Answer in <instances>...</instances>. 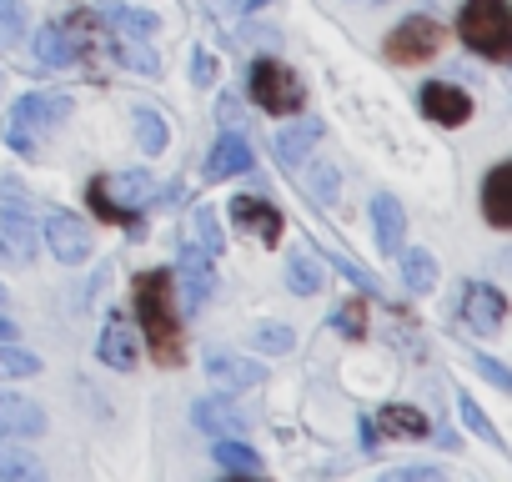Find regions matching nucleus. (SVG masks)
I'll return each mask as SVG.
<instances>
[{"label": "nucleus", "instance_id": "nucleus-1", "mask_svg": "<svg viewBox=\"0 0 512 482\" xmlns=\"http://www.w3.org/2000/svg\"><path fill=\"white\" fill-rule=\"evenodd\" d=\"M136 312L151 337V362L176 367L181 362V322H176V277L171 272H146L136 277Z\"/></svg>", "mask_w": 512, "mask_h": 482}, {"label": "nucleus", "instance_id": "nucleus-2", "mask_svg": "<svg viewBox=\"0 0 512 482\" xmlns=\"http://www.w3.org/2000/svg\"><path fill=\"white\" fill-rule=\"evenodd\" d=\"M71 116V96H46V91H31L21 101H11V116H6V141L16 151H36L61 121Z\"/></svg>", "mask_w": 512, "mask_h": 482}, {"label": "nucleus", "instance_id": "nucleus-3", "mask_svg": "<svg viewBox=\"0 0 512 482\" xmlns=\"http://www.w3.org/2000/svg\"><path fill=\"white\" fill-rule=\"evenodd\" d=\"M457 31H462V41L477 56L502 61L512 51V11H507V0H467L462 16H457Z\"/></svg>", "mask_w": 512, "mask_h": 482}, {"label": "nucleus", "instance_id": "nucleus-4", "mask_svg": "<svg viewBox=\"0 0 512 482\" xmlns=\"http://www.w3.org/2000/svg\"><path fill=\"white\" fill-rule=\"evenodd\" d=\"M91 201L106 221L126 226L151 206V176L146 171H116V176H96L91 181Z\"/></svg>", "mask_w": 512, "mask_h": 482}, {"label": "nucleus", "instance_id": "nucleus-5", "mask_svg": "<svg viewBox=\"0 0 512 482\" xmlns=\"http://www.w3.org/2000/svg\"><path fill=\"white\" fill-rule=\"evenodd\" d=\"M251 101L262 106L267 116H292L307 106V86L297 81V71H287L282 61H256L251 66Z\"/></svg>", "mask_w": 512, "mask_h": 482}, {"label": "nucleus", "instance_id": "nucleus-6", "mask_svg": "<svg viewBox=\"0 0 512 482\" xmlns=\"http://www.w3.org/2000/svg\"><path fill=\"white\" fill-rule=\"evenodd\" d=\"M437 46H442V26L432 16H407L402 26L387 31V61L397 66H422L437 56Z\"/></svg>", "mask_w": 512, "mask_h": 482}, {"label": "nucleus", "instance_id": "nucleus-7", "mask_svg": "<svg viewBox=\"0 0 512 482\" xmlns=\"http://www.w3.org/2000/svg\"><path fill=\"white\" fill-rule=\"evenodd\" d=\"M61 31H66V41H71L76 66H86V71H106L116 31H111L96 11H76V16H71V26H61Z\"/></svg>", "mask_w": 512, "mask_h": 482}, {"label": "nucleus", "instance_id": "nucleus-8", "mask_svg": "<svg viewBox=\"0 0 512 482\" xmlns=\"http://www.w3.org/2000/svg\"><path fill=\"white\" fill-rule=\"evenodd\" d=\"M462 322L477 332V337H497L502 322H507V297L487 282H467L462 292Z\"/></svg>", "mask_w": 512, "mask_h": 482}, {"label": "nucleus", "instance_id": "nucleus-9", "mask_svg": "<svg viewBox=\"0 0 512 482\" xmlns=\"http://www.w3.org/2000/svg\"><path fill=\"white\" fill-rule=\"evenodd\" d=\"M46 247H51L66 267H81V262L91 257V231H86V221H81V216L56 211V216L46 221Z\"/></svg>", "mask_w": 512, "mask_h": 482}, {"label": "nucleus", "instance_id": "nucleus-10", "mask_svg": "<svg viewBox=\"0 0 512 482\" xmlns=\"http://www.w3.org/2000/svg\"><path fill=\"white\" fill-rule=\"evenodd\" d=\"M206 377H211L221 392H251V387H262V382H267V367L211 347V352H206Z\"/></svg>", "mask_w": 512, "mask_h": 482}, {"label": "nucleus", "instance_id": "nucleus-11", "mask_svg": "<svg viewBox=\"0 0 512 482\" xmlns=\"http://www.w3.org/2000/svg\"><path fill=\"white\" fill-rule=\"evenodd\" d=\"M96 357L111 367V372H136L141 367V342H136V332H131V322H121V317H111L106 327H101V342H96Z\"/></svg>", "mask_w": 512, "mask_h": 482}, {"label": "nucleus", "instance_id": "nucleus-12", "mask_svg": "<svg viewBox=\"0 0 512 482\" xmlns=\"http://www.w3.org/2000/svg\"><path fill=\"white\" fill-rule=\"evenodd\" d=\"M422 111L437 121V126H462L472 116V96L452 81H427L422 86Z\"/></svg>", "mask_w": 512, "mask_h": 482}, {"label": "nucleus", "instance_id": "nucleus-13", "mask_svg": "<svg viewBox=\"0 0 512 482\" xmlns=\"http://www.w3.org/2000/svg\"><path fill=\"white\" fill-rule=\"evenodd\" d=\"M231 226L262 236V241H277L282 236V211L272 201H262V196H236L231 201Z\"/></svg>", "mask_w": 512, "mask_h": 482}, {"label": "nucleus", "instance_id": "nucleus-14", "mask_svg": "<svg viewBox=\"0 0 512 482\" xmlns=\"http://www.w3.org/2000/svg\"><path fill=\"white\" fill-rule=\"evenodd\" d=\"M116 36H131V41H151L161 31V16L156 11H141V6H126V0H106V6L96 11Z\"/></svg>", "mask_w": 512, "mask_h": 482}, {"label": "nucleus", "instance_id": "nucleus-15", "mask_svg": "<svg viewBox=\"0 0 512 482\" xmlns=\"http://www.w3.org/2000/svg\"><path fill=\"white\" fill-rule=\"evenodd\" d=\"M0 247H6V257H11V262H31V257H36L41 231L31 226V216H26L21 206L0 211Z\"/></svg>", "mask_w": 512, "mask_h": 482}, {"label": "nucleus", "instance_id": "nucleus-16", "mask_svg": "<svg viewBox=\"0 0 512 482\" xmlns=\"http://www.w3.org/2000/svg\"><path fill=\"white\" fill-rule=\"evenodd\" d=\"M256 161H251V146H246V136H236V131H226L216 146H211V156H206V176L211 181H231V176H246Z\"/></svg>", "mask_w": 512, "mask_h": 482}, {"label": "nucleus", "instance_id": "nucleus-17", "mask_svg": "<svg viewBox=\"0 0 512 482\" xmlns=\"http://www.w3.org/2000/svg\"><path fill=\"white\" fill-rule=\"evenodd\" d=\"M46 432V412L16 392H0V437H41Z\"/></svg>", "mask_w": 512, "mask_h": 482}, {"label": "nucleus", "instance_id": "nucleus-18", "mask_svg": "<svg viewBox=\"0 0 512 482\" xmlns=\"http://www.w3.org/2000/svg\"><path fill=\"white\" fill-rule=\"evenodd\" d=\"M191 422H196L201 432H211V437H241V432H246V417H241L226 397H201V402L191 407Z\"/></svg>", "mask_w": 512, "mask_h": 482}, {"label": "nucleus", "instance_id": "nucleus-19", "mask_svg": "<svg viewBox=\"0 0 512 482\" xmlns=\"http://www.w3.org/2000/svg\"><path fill=\"white\" fill-rule=\"evenodd\" d=\"M482 216L492 226H512V166H492L482 186Z\"/></svg>", "mask_w": 512, "mask_h": 482}, {"label": "nucleus", "instance_id": "nucleus-20", "mask_svg": "<svg viewBox=\"0 0 512 482\" xmlns=\"http://www.w3.org/2000/svg\"><path fill=\"white\" fill-rule=\"evenodd\" d=\"M372 221H377V247L392 257L402 241H407V211L392 196H372Z\"/></svg>", "mask_w": 512, "mask_h": 482}, {"label": "nucleus", "instance_id": "nucleus-21", "mask_svg": "<svg viewBox=\"0 0 512 482\" xmlns=\"http://www.w3.org/2000/svg\"><path fill=\"white\" fill-rule=\"evenodd\" d=\"M397 257H402V282H407V292H432L437 287V257L427 252V247H397Z\"/></svg>", "mask_w": 512, "mask_h": 482}, {"label": "nucleus", "instance_id": "nucleus-22", "mask_svg": "<svg viewBox=\"0 0 512 482\" xmlns=\"http://www.w3.org/2000/svg\"><path fill=\"white\" fill-rule=\"evenodd\" d=\"M181 287H186V302H191V307H201V302L211 297V287H216L211 262H206L196 247H181Z\"/></svg>", "mask_w": 512, "mask_h": 482}, {"label": "nucleus", "instance_id": "nucleus-23", "mask_svg": "<svg viewBox=\"0 0 512 482\" xmlns=\"http://www.w3.org/2000/svg\"><path fill=\"white\" fill-rule=\"evenodd\" d=\"M317 136H322V126H317V121H297L292 131H277V156H282V166H287V171H297Z\"/></svg>", "mask_w": 512, "mask_h": 482}, {"label": "nucleus", "instance_id": "nucleus-24", "mask_svg": "<svg viewBox=\"0 0 512 482\" xmlns=\"http://www.w3.org/2000/svg\"><path fill=\"white\" fill-rule=\"evenodd\" d=\"M0 482H46V467L26 447H0Z\"/></svg>", "mask_w": 512, "mask_h": 482}, {"label": "nucleus", "instance_id": "nucleus-25", "mask_svg": "<svg viewBox=\"0 0 512 482\" xmlns=\"http://www.w3.org/2000/svg\"><path fill=\"white\" fill-rule=\"evenodd\" d=\"M111 61H121V66H131L141 76H156L161 71V56L151 51V41H131V36H116L111 41Z\"/></svg>", "mask_w": 512, "mask_h": 482}, {"label": "nucleus", "instance_id": "nucleus-26", "mask_svg": "<svg viewBox=\"0 0 512 482\" xmlns=\"http://www.w3.org/2000/svg\"><path fill=\"white\" fill-rule=\"evenodd\" d=\"M287 287H292L297 297H317V292H322V257L297 252V257L287 262Z\"/></svg>", "mask_w": 512, "mask_h": 482}, {"label": "nucleus", "instance_id": "nucleus-27", "mask_svg": "<svg viewBox=\"0 0 512 482\" xmlns=\"http://www.w3.org/2000/svg\"><path fill=\"white\" fill-rule=\"evenodd\" d=\"M382 432H387V437H427V432H432V422H427L417 407L392 402V407L382 412Z\"/></svg>", "mask_w": 512, "mask_h": 482}, {"label": "nucleus", "instance_id": "nucleus-28", "mask_svg": "<svg viewBox=\"0 0 512 482\" xmlns=\"http://www.w3.org/2000/svg\"><path fill=\"white\" fill-rule=\"evenodd\" d=\"M191 226H196V241H186V247H196L206 262L221 257V226H216V211L211 206H196L191 211Z\"/></svg>", "mask_w": 512, "mask_h": 482}, {"label": "nucleus", "instance_id": "nucleus-29", "mask_svg": "<svg viewBox=\"0 0 512 482\" xmlns=\"http://www.w3.org/2000/svg\"><path fill=\"white\" fill-rule=\"evenodd\" d=\"M216 462L226 467V472H262V457H256L241 437H216Z\"/></svg>", "mask_w": 512, "mask_h": 482}, {"label": "nucleus", "instance_id": "nucleus-30", "mask_svg": "<svg viewBox=\"0 0 512 482\" xmlns=\"http://www.w3.org/2000/svg\"><path fill=\"white\" fill-rule=\"evenodd\" d=\"M36 56L46 61V66H76V56H71V41H66V31L61 26H41L36 31Z\"/></svg>", "mask_w": 512, "mask_h": 482}, {"label": "nucleus", "instance_id": "nucleus-31", "mask_svg": "<svg viewBox=\"0 0 512 482\" xmlns=\"http://www.w3.org/2000/svg\"><path fill=\"white\" fill-rule=\"evenodd\" d=\"M136 146H141L146 156H161V151H166V121H161V111L136 106Z\"/></svg>", "mask_w": 512, "mask_h": 482}, {"label": "nucleus", "instance_id": "nucleus-32", "mask_svg": "<svg viewBox=\"0 0 512 482\" xmlns=\"http://www.w3.org/2000/svg\"><path fill=\"white\" fill-rule=\"evenodd\" d=\"M36 372H41V357L36 352L0 342V382H21V377H36Z\"/></svg>", "mask_w": 512, "mask_h": 482}, {"label": "nucleus", "instance_id": "nucleus-33", "mask_svg": "<svg viewBox=\"0 0 512 482\" xmlns=\"http://www.w3.org/2000/svg\"><path fill=\"white\" fill-rule=\"evenodd\" d=\"M26 41V6L21 0H0V46L16 51Z\"/></svg>", "mask_w": 512, "mask_h": 482}, {"label": "nucleus", "instance_id": "nucleus-34", "mask_svg": "<svg viewBox=\"0 0 512 482\" xmlns=\"http://www.w3.org/2000/svg\"><path fill=\"white\" fill-rule=\"evenodd\" d=\"M457 412H462V422H467V432H477L482 442H492V447H502V432L487 422V412L472 402V392H457Z\"/></svg>", "mask_w": 512, "mask_h": 482}, {"label": "nucleus", "instance_id": "nucleus-35", "mask_svg": "<svg viewBox=\"0 0 512 482\" xmlns=\"http://www.w3.org/2000/svg\"><path fill=\"white\" fill-rule=\"evenodd\" d=\"M322 257H327V262H332V267H337V272H342L347 282H357L362 292H372V297H382V282H377V277H372V272H367L362 262H352V257H342V252H322Z\"/></svg>", "mask_w": 512, "mask_h": 482}, {"label": "nucleus", "instance_id": "nucleus-36", "mask_svg": "<svg viewBox=\"0 0 512 482\" xmlns=\"http://www.w3.org/2000/svg\"><path fill=\"white\" fill-rule=\"evenodd\" d=\"M337 191H342L337 166H332V161H312V196H317L322 206H332V201H337Z\"/></svg>", "mask_w": 512, "mask_h": 482}, {"label": "nucleus", "instance_id": "nucleus-37", "mask_svg": "<svg viewBox=\"0 0 512 482\" xmlns=\"http://www.w3.org/2000/svg\"><path fill=\"white\" fill-rule=\"evenodd\" d=\"M332 322H337V332H342V337H352V342H362V337H367V307H362V302H342Z\"/></svg>", "mask_w": 512, "mask_h": 482}, {"label": "nucleus", "instance_id": "nucleus-38", "mask_svg": "<svg viewBox=\"0 0 512 482\" xmlns=\"http://www.w3.org/2000/svg\"><path fill=\"white\" fill-rule=\"evenodd\" d=\"M256 347H262V352H292L297 347V337H292V327H262V332H256Z\"/></svg>", "mask_w": 512, "mask_h": 482}, {"label": "nucleus", "instance_id": "nucleus-39", "mask_svg": "<svg viewBox=\"0 0 512 482\" xmlns=\"http://www.w3.org/2000/svg\"><path fill=\"white\" fill-rule=\"evenodd\" d=\"M377 482H447L437 467H392V472H382Z\"/></svg>", "mask_w": 512, "mask_h": 482}, {"label": "nucleus", "instance_id": "nucleus-40", "mask_svg": "<svg viewBox=\"0 0 512 482\" xmlns=\"http://www.w3.org/2000/svg\"><path fill=\"white\" fill-rule=\"evenodd\" d=\"M472 367H477V372H482V377H487L492 387H502V392L512 387V372H507V367H502L497 357H472Z\"/></svg>", "mask_w": 512, "mask_h": 482}, {"label": "nucleus", "instance_id": "nucleus-41", "mask_svg": "<svg viewBox=\"0 0 512 482\" xmlns=\"http://www.w3.org/2000/svg\"><path fill=\"white\" fill-rule=\"evenodd\" d=\"M191 66H196V86H211L216 61H211V51H206V46H196V51H191Z\"/></svg>", "mask_w": 512, "mask_h": 482}, {"label": "nucleus", "instance_id": "nucleus-42", "mask_svg": "<svg viewBox=\"0 0 512 482\" xmlns=\"http://www.w3.org/2000/svg\"><path fill=\"white\" fill-rule=\"evenodd\" d=\"M216 116H221L226 126H236V121H241V111H236V101H231V96H221V106H216Z\"/></svg>", "mask_w": 512, "mask_h": 482}, {"label": "nucleus", "instance_id": "nucleus-43", "mask_svg": "<svg viewBox=\"0 0 512 482\" xmlns=\"http://www.w3.org/2000/svg\"><path fill=\"white\" fill-rule=\"evenodd\" d=\"M216 11H221V16H241L246 0H216Z\"/></svg>", "mask_w": 512, "mask_h": 482}, {"label": "nucleus", "instance_id": "nucleus-44", "mask_svg": "<svg viewBox=\"0 0 512 482\" xmlns=\"http://www.w3.org/2000/svg\"><path fill=\"white\" fill-rule=\"evenodd\" d=\"M11 337H16V322H11L6 312H0V342H11Z\"/></svg>", "mask_w": 512, "mask_h": 482}, {"label": "nucleus", "instance_id": "nucleus-45", "mask_svg": "<svg viewBox=\"0 0 512 482\" xmlns=\"http://www.w3.org/2000/svg\"><path fill=\"white\" fill-rule=\"evenodd\" d=\"M0 307H6V287H0Z\"/></svg>", "mask_w": 512, "mask_h": 482}, {"label": "nucleus", "instance_id": "nucleus-46", "mask_svg": "<svg viewBox=\"0 0 512 482\" xmlns=\"http://www.w3.org/2000/svg\"><path fill=\"white\" fill-rule=\"evenodd\" d=\"M0 262H11V257H6V247H0Z\"/></svg>", "mask_w": 512, "mask_h": 482}, {"label": "nucleus", "instance_id": "nucleus-47", "mask_svg": "<svg viewBox=\"0 0 512 482\" xmlns=\"http://www.w3.org/2000/svg\"><path fill=\"white\" fill-rule=\"evenodd\" d=\"M231 482H241V477H231Z\"/></svg>", "mask_w": 512, "mask_h": 482}]
</instances>
